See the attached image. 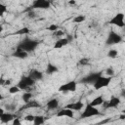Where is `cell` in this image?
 <instances>
[{
    "label": "cell",
    "mask_w": 125,
    "mask_h": 125,
    "mask_svg": "<svg viewBox=\"0 0 125 125\" xmlns=\"http://www.w3.org/2000/svg\"><path fill=\"white\" fill-rule=\"evenodd\" d=\"M39 45V41L38 40H35V39H32V38H25L23 39L19 45H18V48H21L22 49L23 51L27 52V53H30V52H33L36 50V48L38 47Z\"/></svg>",
    "instance_id": "cell-1"
},
{
    "label": "cell",
    "mask_w": 125,
    "mask_h": 125,
    "mask_svg": "<svg viewBox=\"0 0 125 125\" xmlns=\"http://www.w3.org/2000/svg\"><path fill=\"white\" fill-rule=\"evenodd\" d=\"M35 84V81L33 79H31L28 75L27 76H21V78L20 79V81L18 82V86L21 90H23V91H30L31 87L34 86Z\"/></svg>",
    "instance_id": "cell-2"
},
{
    "label": "cell",
    "mask_w": 125,
    "mask_h": 125,
    "mask_svg": "<svg viewBox=\"0 0 125 125\" xmlns=\"http://www.w3.org/2000/svg\"><path fill=\"white\" fill-rule=\"evenodd\" d=\"M51 2L49 0H34L33 3L31 4V6L28 7V9L25 10V12L31 11V10H36V9H40V10H47L51 7Z\"/></svg>",
    "instance_id": "cell-3"
},
{
    "label": "cell",
    "mask_w": 125,
    "mask_h": 125,
    "mask_svg": "<svg viewBox=\"0 0 125 125\" xmlns=\"http://www.w3.org/2000/svg\"><path fill=\"white\" fill-rule=\"evenodd\" d=\"M100 114H101V112L97 108V106H94V105H91L90 104H88L85 107H83V112L81 113V118L83 119V118L98 116Z\"/></svg>",
    "instance_id": "cell-4"
},
{
    "label": "cell",
    "mask_w": 125,
    "mask_h": 125,
    "mask_svg": "<svg viewBox=\"0 0 125 125\" xmlns=\"http://www.w3.org/2000/svg\"><path fill=\"white\" fill-rule=\"evenodd\" d=\"M111 76H103V75H101L94 83H93V85H94V88L96 89V90H101V89H103V88H104V87H107L108 85H109V83L111 82Z\"/></svg>",
    "instance_id": "cell-5"
},
{
    "label": "cell",
    "mask_w": 125,
    "mask_h": 125,
    "mask_svg": "<svg viewBox=\"0 0 125 125\" xmlns=\"http://www.w3.org/2000/svg\"><path fill=\"white\" fill-rule=\"evenodd\" d=\"M121 41H122V36L119 33L115 32L114 30H111V31H109V33L106 37L105 43H106V45H115V44H119Z\"/></svg>",
    "instance_id": "cell-6"
},
{
    "label": "cell",
    "mask_w": 125,
    "mask_h": 125,
    "mask_svg": "<svg viewBox=\"0 0 125 125\" xmlns=\"http://www.w3.org/2000/svg\"><path fill=\"white\" fill-rule=\"evenodd\" d=\"M109 24H113V25H117L118 27L123 28L125 23H124V14L123 13H117L116 15H114L109 21H108Z\"/></svg>",
    "instance_id": "cell-7"
},
{
    "label": "cell",
    "mask_w": 125,
    "mask_h": 125,
    "mask_svg": "<svg viewBox=\"0 0 125 125\" xmlns=\"http://www.w3.org/2000/svg\"><path fill=\"white\" fill-rule=\"evenodd\" d=\"M76 89H77V83H76V81L71 80V81H68V82L61 85L59 87V92H63V93H66V92H74V91H76Z\"/></svg>",
    "instance_id": "cell-8"
},
{
    "label": "cell",
    "mask_w": 125,
    "mask_h": 125,
    "mask_svg": "<svg viewBox=\"0 0 125 125\" xmlns=\"http://www.w3.org/2000/svg\"><path fill=\"white\" fill-rule=\"evenodd\" d=\"M120 103H121V100H120L119 97L112 96L108 101H104L102 105L105 109H107V108H115V107H117L120 104Z\"/></svg>",
    "instance_id": "cell-9"
},
{
    "label": "cell",
    "mask_w": 125,
    "mask_h": 125,
    "mask_svg": "<svg viewBox=\"0 0 125 125\" xmlns=\"http://www.w3.org/2000/svg\"><path fill=\"white\" fill-rule=\"evenodd\" d=\"M101 75H102V72L101 71H99V72H92V73L86 75L85 77H83L80 80V82L81 83H84V84H93Z\"/></svg>",
    "instance_id": "cell-10"
},
{
    "label": "cell",
    "mask_w": 125,
    "mask_h": 125,
    "mask_svg": "<svg viewBox=\"0 0 125 125\" xmlns=\"http://www.w3.org/2000/svg\"><path fill=\"white\" fill-rule=\"evenodd\" d=\"M41 106V104H39V102H37L36 100H30L26 103H24V104L22 106H21L20 110H25V109H31V108H39Z\"/></svg>",
    "instance_id": "cell-11"
},
{
    "label": "cell",
    "mask_w": 125,
    "mask_h": 125,
    "mask_svg": "<svg viewBox=\"0 0 125 125\" xmlns=\"http://www.w3.org/2000/svg\"><path fill=\"white\" fill-rule=\"evenodd\" d=\"M28 76L36 82V81L42 80L43 77H44V74H43V72L40 71V70H37V69H31V70L29 71V73H28Z\"/></svg>",
    "instance_id": "cell-12"
},
{
    "label": "cell",
    "mask_w": 125,
    "mask_h": 125,
    "mask_svg": "<svg viewBox=\"0 0 125 125\" xmlns=\"http://www.w3.org/2000/svg\"><path fill=\"white\" fill-rule=\"evenodd\" d=\"M56 115H57L58 117H70V118H72L73 115H74V112H73V110H71V109H69V108L63 107V108L60 109V110L57 112Z\"/></svg>",
    "instance_id": "cell-13"
},
{
    "label": "cell",
    "mask_w": 125,
    "mask_h": 125,
    "mask_svg": "<svg viewBox=\"0 0 125 125\" xmlns=\"http://www.w3.org/2000/svg\"><path fill=\"white\" fill-rule=\"evenodd\" d=\"M64 107L69 108L73 111H80L81 109H83L84 107V104L82 102H74V103H70L68 104H66Z\"/></svg>",
    "instance_id": "cell-14"
},
{
    "label": "cell",
    "mask_w": 125,
    "mask_h": 125,
    "mask_svg": "<svg viewBox=\"0 0 125 125\" xmlns=\"http://www.w3.org/2000/svg\"><path fill=\"white\" fill-rule=\"evenodd\" d=\"M15 117H16V115L13 114L12 112H4V113L0 116V121H1L2 123H9V122H11Z\"/></svg>",
    "instance_id": "cell-15"
},
{
    "label": "cell",
    "mask_w": 125,
    "mask_h": 125,
    "mask_svg": "<svg viewBox=\"0 0 125 125\" xmlns=\"http://www.w3.org/2000/svg\"><path fill=\"white\" fill-rule=\"evenodd\" d=\"M12 56L15 57V58H18V59H26V58L28 57V53L25 52V51H23L22 49L17 47L16 51L13 53Z\"/></svg>",
    "instance_id": "cell-16"
},
{
    "label": "cell",
    "mask_w": 125,
    "mask_h": 125,
    "mask_svg": "<svg viewBox=\"0 0 125 125\" xmlns=\"http://www.w3.org/2000/svg\"><path fill=\"white\" fill-rule=\"evenodd\" d=\"M68 39L67 38H64V37H62V38H59L55 43H54V48L55 49H60V48H62L63 46L67 45L68 44Z\"/></svg>",
    "instance_id": "cell-17"
},
{
    "label": "cell",
    "mask_w": 125,
    "mask_h": 125,
    "mask_svg": "<svg viewBox=\"0 0 125 125\" xmlns=\"http://www.w3.org/2000/svg\"><path fill=\"white\" fill-rule=\"evenodd\" d=\"M46 107L48 108V109H56V108H58L59 107V100L58 99H56V98H53V99H51V100H49L48 102H47V104H46Z\"/></svg>",
    "instance_id": "cell-18"
},
{
    "label": "cell",
    "mask_w": 125,
    "mask_h": 125,
    "mask_svg": "<svg viewBox=\"0 0 125 125\" xmlns=\"http://www.w3.org/2000/svg\"><path fill=\"white\" fill-rule=\"evenodd\" d=\"M58 71H59V68H58L57 65H55V64L52 63V62H48V63H47L46 70H45V72H46L47 74L51 75V74L56 73V72H58Z\"/></svg>",
    "instance_id": "cell-19"
},
{
    "label": "cell",
    "mask_w": 125,
    "mask_h": 125,
    "mask_svg": "<svg viewBox=\"0 0 125 125\" xmlns=\"http://www.w3.org/2000/svg\"><path fill=\"white\" fill-rule=\"evenodd\" d=\"M104 102V97H103V96H98V97L94 98L89 104H90L91 105H94V106H99V105H102Z\"/></svg>",
    "instance_id": "cell-20"
},
{
    "label": "cell",
    "mask_w": 125,
    "mask_h": 125,
    "mask_svg": "<svg viewBox=\"0 0 125 125\" xmlns=\"http://www.w3.org/2000/svg\"><path fill=\"white\" fill-rule=\"evenodd\" d=\"M33 124L35 125H41V124H44L45 122V117L42 116V115H36L34 116V119H33Z\"/></svg>",
    "instance_id": "cell-21"
},
{
    "label": "cell",
    "mask_w": 125,
    "mask_h": 125,
    "mask_svg": "<svg viewBox=\"0 0 125 125\" xmlns=\"http://www.w3.org/2000/svg\"><path fill=\"white\" fill-rule=\"evenodd\" d=\"M86 21V17L83 16V15L75 16V17L73 18V20H72V21H73L74 23H81V22H83V21Z\"/></svg>",
    "instance_id": "cell-22"
},
{
    "label": "cell",
    "mask_w": 125,
    "mask_h": 125,
    "mask_svg": "<svg viewBox=\"0 0 125 125\" xmlns=\"http://www.w3.org/2000/svg\"><path fill=\"white\" fill-rule=\"evenodd\" d=\"M29 32H30V29L28 27L24 26V27H21L19 30H17L15 34H17V35H25V34H28Z\"/></svg>",
    "instance_id": "cell-23"
},
{
    "label": "cell",
    "mask_w": 125,
    "mask_h": 125,
    "mask_svg": "<svg viewBox=\"0 0 125 125\" xmlns=\"http://www.w3.org/2000/svg\"><path fill=\"white\" fill-rule=\"evenodd\" d=\"M31 99H32V94H31L29 91L24 92V93L22 94V96H21V100H22L24 103H26V102L30 101Z\"/></svg>",
    "instance_id": "cell-24"
},
{
    "label": "cell",
    "mask_w": 125,
    "mask_h": 125,
    "mask_svg": "<svg viewBox=\"0 0 125 125\" xmlns=\"http://www.w3.org/2000/svg\"><path fill=\"white\" fill-rule=\"evenodd\" d=\"M107 57L108 58H111V59H115L118 57V51L116 49H110L108 52H107Z\"/></svg>",
    "instance_id": "cell-25"
},
{
    "label": "cell",
    "mask_w": 125,
    "mask_h": 125,
    "mask_svg": "<svg viewBox=\"0 0 125 125\" xmlns=\"http://www.w3.org/2000/svg\"><path fill=\"white\" fill-rule=\"evenodd\" d=\"M8 91H9L10 94H17V93H19L21 91V89L19 88L18 85H14V86H10Z\"/></svg>",
    "instance_id": "cell-26"
},
{
    "label": "cell",
    "mask_w": 125,
    "mask_h": 125,
    "mask_svg": "<svg viewBox=\"0 0 125 125\" xmlns=\"http://www.w3.org/2000/svg\"><path fill=\"white\" fill-rule=\"evenodd\" d=\"M53 36L54 37H57V38H62V37L64 36V31L60 30V29H57L56 31L53 32Z\"/></svg>",
    "instance_id": "cell-27"
},
{
    "label": "cell",
    "mask_w": 125,
    "mask_h": 125,
    "mask_svg": "<svg viewBox=\"0 0 125 125\" xmlns=\"http://www.w3.org/2000/svg\"><path fill=\"white\" fill-rule=\"evenodd\" d=\"M7 12V7L0 1V17H3V15Z\"/></svg>",
    "instance_id": "cell-28"
},
{
    "label": "cell",
    "mask_w": 125,
    "mask_h": 125,
    "mask_svg": "<svg viewBox=\"0 0 125 125\" xmlns=\"http://www.w3.org/2000/svg\"><path fill=\"white\" fill-rule=\"evenodd\" d=\"M57 29H59V26H58L57 24H55V23H51L50 25L47 26V30H49V31H51V32H54V31H56Z\"/></svg>",
    "instance_id": "cell-29"
},
{
    "label": "cell",
    "mask_w": 125,
    "mask_h": 125,
    "mask_svg": "<svg viewBox=\"0 0 125 125\" xmlns=\"http://www.w3.org/2000/svg\"><path fill=\"white\" fill-rule=\"evenodd\" d=\"M88 63H89V59L88 58H82L78 62V64L79 65H87Z\"/></svg>",
    "instance_id": "cell-30"
},
{
    "label": "cell",
    "mask_w": 125,
    "mask_h": 125,
    "mask_svg": "<svg viewBox=\"0 0 125 125\" xmlns=\"http://www.w3.org/2000/svg\"><path fill=\"white\" fill-rule=\"evenodd\" d=\"M5 109L9 110V111H13V110H16V104H8L5 105Z\"/></svg>",
    "instance_id": "cell-31"
},
{
    "label": "cell",
    "mask_w": 125,
    "mask_h": 125,
    "mask_svg": "<svg viewBox=\"0 0 125 125\" xmlns=\"http://www.w3.org/2000/svg\"><path fill=\"white\" fill-rule=\"evenodd\" d=\"M105 73H106L107 76H112V75L114 74V69H113L111 66H109V67H107V68L105 69Z\"/></svg>",
    "instance_id": "cell-32"
},
{
    "label": "cell",
    "mask_w": 125,
    "mask_h": 125,
    "mask_svg": "<svg viewBox=\"0 0 125 125\" xmlns=\"http://www.w3.org/2000/svg\"><path fill=\"white\" fill-rule=\"evenodd\" d=\"M33 119H34V115H32V114H27V115L24 117V120H25V121H28V122H32Z\"/></svg>",
    "instance_id": "cell-33"
},
{
    "label": "cell",
    "mask_w": 125,
    "mask_h": 125,
    "mask_svg": "<svg viewBox=\"0 0 125 125\" xmlns=\"http://www.w3.org/2000/svg\"><path fill=\"white\" fill-rule=\"evenodd\" d=\"M12 123H13V125H21V120H20L19 117H17V116L12 120Z\"/></svg>",
    "instance_id": "cell-34"
},
{
    "label": "cell",
    "mask_w": 125,
    "mask_h": 125,
    "mask_svg": "<svg viewBox=\"0 0 125 125\" xmlns=\"http://www.w3.org/2000/svg\"><path fill=\"white\" fill-rule=\"evenodd\" d=\"M27 15H28V18H30V19H34V18H35V12H34V10L28 11V12H27Z\"/></svg>",
    "instance_id": "cell-35"
},
{
    "label": "cell",
    "mask_w": 125,
    "mask_h": 125,
    "mask_svg": "<svg viewBox=\"0 0 125 125\" xmlns=\"http://www.w3.org/2000/svg\"><path fill=\"white\" fill-rule=\"evenodd\" d=\"M11 82H12V81H11L10 79H5V82H4V85H3V86H9V85L11 84Z\"/></svg>",
    "instance_id": "cell-36"
},
{
    "label": "cell",
    "mask_w": 125,
    "mask_h": 125,
    "mask_svg": "<svg viewBox=\"0 0 125 125\" xmlns=\"http://www.w3.org/2000/svg\"><path fill=\"white\" fill-rule=\"evenodd\" d=\"M110 121V119H105V120H103V121H101V122H99L100 124H104V123H107V122H109Z\"/></svg>",
    "instance_id": "cell-37"
},
{
    "label": "cell",
    "mask_w": 125,
    "mask_h": 125,
    "mask_svg": "<svg viewBox=\"0 0 125 125\" xmlns=\"http://www.w3.org/2000/svg\"><path fill=\"white\" fill-rule=\"evenodd\" d=\"M68 4H69V5H75V4H76V1H75V0H69V1H68Z\"/></svg>",
    "instance_id": "cell-38"
},
{
    "label": "cell",
    "mask_w": 125,
    "mask_h": 125,
    "mask_svg": "<svg viewBox=\"0 0 125 125\" xmlns=\"http://www.w3.org/2000/svg\"><path fill=\"white\" fill-rule=\"evenodd\" d=\"M3 113H4V109H3V108H1V107H0V116H1V115H2V114H3Z\"/></svg>",
    "instance_id": "cell-39"
},
{
    "label": "cell",
    "mask_w": 125,
    "mask_h": 125,
    "mask_svg": "<svg viewBox=\"0 0 125 125\" xmlns=\"http://www.w3.org/2000/svg\"><path fill=\"white\" fill-rule=\"evenodd\" d=\"M3 29H4V28H3V26H2L1 24H0V34L2 33V31H3Z\"/></svg>",
    "instance_id": "cell-40"
},
{
    "label": "cell",
    "mask_w": 125,
    "mask_h": 125,
    "mask_svg": "<svg viewBox=\"0 0 125 125\" xmlns=\"http://www.w3.org/2000/svg\"><path fill=\"white\" fill-rule=\"evenodd\" d=\"M2 100H4V97H3V95L0 93V101H2Z\"/></svg>",
    "instance_id": "cell-41"
},
{
    "label": "cell",
    "mask_w": 125,
    "mask_h": 125,
    "mask_svg": "<svg viewBox=\"0 0 125 125\" xmlns=\"http://www.w3.org/2000/svg\"><path fill=\"white\" fill-rule=\"evenodd\" d=\"M124 117H125L124 114H121V115H120V119H124Z\"/></svg>",
    "instance_id": "cell-42"
},
{
    "label": "cell",
    "mask_w": 125,
    "mask_h": 125,
    "mask_svg": "<svg viewBox=\"0 0 125 125\" xmlns=\"http://www.w3.org/2000/svg\"><path fill=\"white\" fill-rule=\"evenodd\" d=\"M0 1H1V0H0Z\"/></svg>",
    "instance_id": "cell-43"
}]
</instances>
